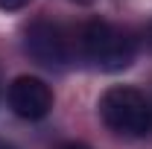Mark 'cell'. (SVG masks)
Instances as JSON below:
<instances>
[{"instance_id": "obj_5", "label": "cell", "mask_w": 152, "mask_h": 149, "mask_svg": "<svg viewBox=\"0 0 152 149\" xmlns=\"http://www.w3.org/2000/svg\"><path fill=\"white\" fill-rule=\"evenodd\" d=\"M26 3H29V0H0V9H9V12H12V9H23Z\"/></svg>"}, {"instance_id": "obj_7", "label": "cell", "mask_w": 152, "mask_h": 149, "mask_svg": "<svg viewBox=\"0 0 152 149\" xmlns=\"http://www.w3.org/2000/svg\"><path fill=\"white\" fill-rule=\"evenodd\" d=\"M146 44H149V50H152V20H149V26H146Z\"/></svg>"}, {"instance_id": "obj_2", "label": "cell", "mask_w": 152, "mask_h": 149, "mask_svg": "<svg viewBox=\"0 0 152 149\" xmlns=\"http://www.w3.org/2000/svg\"><path fill=\"white\" fill-rule=\"evenodd\" d=\"M82 53L96 70L117 73V70L132 64L134 44L129 32H123L120 26L105 23V20H91L82 29Z\"/></svg>"}, {"instance_id": "obj_3", "label": "cell", "mask_w": 152, "mask_h": 149, "mask_svg": "<svg viewBox=\"0 0 152 149\" xmlns=\"http://www.w3.org/2000/svg\"><path fill=\"white\" fill-rule=\"evenodd\" d=\"M9 105L23 120H41L53 108V93L47 88V82H41L35 76H18L9 85Z\"/></svg>"}, {"instance_id": "obj_9", "label": "cell", "mask_w": 152, "mask_h": 149, "mask_svg": "<svg viewBox=\"0 0 152 149\" xmlns=\"http://www.w3.org/2000/svg\"><path fill=\"white\" fill-rule=\"evenodd\" d=\"M82 3H85V0H82Z\"/></svg>"}, {"instance_id": "obj_8", "label": "cell", "mask_w": 152, "mask_h": 149, "mask_svg": "<svg viewBox=\"0 0 152 149\" xmlns=\"http://www.w3.org/2000/svg\"><path fill=\"white\" fill-rule=\"evenodd\" d=\"M0 149H12V146H3V143H0Z\"/></svg>"}, {"instance_id": "obj_4", "label": "cell", "mask_w": 152, "mask_h": 149, "mask_svg": "<svg viewBox=\"0 0 152 149\" xmlns=\"http://www.w3.org/2000/svg\"><path fill=\"white\" fill-rule=\"evenodd\" d=\"M26 53L41 61V64H64L67 61V38H64V29L58 23H50V20H35L29 29H26Z\"/></svg>"}, {"instance_id": "obj_1", "label": "cell", "mask_w": 152, "mask_h": 149, "mask_svg": "<svg viewBox=\"0 0 152 149\" xmlns=\"http://www.w3.org/2000/svg\"><path fill=\"white\" fill-rule=\"evenodd\" d=\"M99 117L102 123L117 134L126 137H143L152 134V105L149 99L134 88H108L99 96Z\"/></svg>"}, {"instance_id": "obj_6", "label": "cell", "mask_w": 152, "mask_h": 149, "mask_svg": "<svg viewBox=\"0 0 152 149\" xmlns=\"http://www.w3.org/2000/svg\"><path fill=\"white\" fill-rule=\"evenodd\" d=\"M61 149H91V146H85V143H64Z\"/></svg>"}]
</instances>
